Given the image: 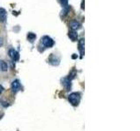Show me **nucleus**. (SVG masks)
Masks as SVG:
<instances>
[{
    "instance_id": "1",
    "label": "nucleus",
    "mask_w": 140,
    "mask_h": 131,
    "mask_svg": "<svg viewBox=\"0 0 140 131\" xmlns=\"http://www.w3.org/2000/svg\"><path fill=\"white\" fill-rule=\"evenodd\" d=\"M68 100L73 106H78L81 100V95L79 93H72L68 96Z\"/></svg>"
},
{
    "instance_id": "2",
    "label": "nucleus",
    "mask_w": 140,
    "mask_h": 131,
    "mask_svg": "<svg viewBox=\"0 0 140 131\" xmlns=\"http://www.w3.org/2000/svg\"><path fill=\"white\" fill-rule=\"evenodd\" d=\"M41 42H42V45L46 47V48H51L54 45V41L53 40L52 38H50L49 36H44L41 39Z\"/></svg>"
},
{
    "instance_id": "3",
    "label": "nucleus",
    "mask_w": 140,
    "mask_h": 131,
    "mask_svg": "<svg viewBox=\"0 0 140 131\" xmlns=\"http://www.w3.org/2000/svg\"><path fill=\"white\" fill-rule=\"evenodd\" d=\"M9 56L12 58V60H13L14 61H17L19 59V52H17L14 49H10L9 50Z\"/></svg>"
},
{
    "instance_id": "4",
    "label": "nucleus",
    "mask_w": 140,
    "mask_h": 131,
    "mask_svg": "<svg viewBox=\"0 0 140 131\" xmlns=\"http://www.w3.org/2000/svg\"><path fill=\"white\" fill-rule=\"evenodd\" d=\"M20 88H21V85H20L19 81H18V80L13 81V82L12 83V92L17 93L18 91L20 90Z\"/></svg>"
},
{
    "instance_id": "5",
    "label": "nucleus",
    "mask_w": 140,
    "mask_h": 131,
    "mask_svg": "<svg viewBox=\"0 0 140 131\" xmlns=\"http://www.w3.org/2000/svg\"><path fill=\"white\" fill-rule=\"evenodd\" d=\"M7 17V12L4 8H0V21L4 22Z\"/></svg>"
},
{
    "instance_id": "6",
    "label": "nucleus",
    "mask_w": 140,
    "mask_h": 131,
    "mask_svg": "<svg viewBox=\"0 0 140 131\" xmlns=\"http://www.w3.org/2000/svg\"><path fill=\"white\" fill-rule=\"evenodd\" d=\"M70 27H71V29L73 30V31H75V30L79 29V28L81 27V24L77 21H72L71 23H70Z\"/></svg>"
},
{
    "instance_id": "7",
    "label": "nucleus",
    "mask_w": 140,
    "mask_h": 131,
    "mask_svg": "<svg viewBox=\"0 0 140 131\" xmlns=\"http://www.w3.org/2000/svg\"><path fill=\"white\" fill-rule=\"evenodd\" d=\"M68 36H69V38H70V39H71L73 41H76L77 39H78V35H77V33L75 31H73V30L69 32Z\"/></svg>"
},
{
    "instance_id": "8",
    "label": "nucleus",
    "mask_w": 140,
    "mask_h": 131,
    "mask_svg": "<svg viewBox=\"0 0 140 131\" xmlns=\"http://www.w3.org/2000/svg\"><path fill=\"white\" fill-rule=\"evenodd\" d=\"M79 49H80V52H81V56L82 57L83 53H84V39H81L79 42Z\"/></svg>"
},
{
    "instance_id": "9",
    "label": "nucleus",
    "mask_w": 140,
    "mask_h": 131,
    "mask_svg": "<svg viewBox=\"0 0 140 131\" xmlns=\"http://www.w3.org/2000/svg\"><path fill=\"white\" fill-rule=\"evenodd\" d=\"M0 68H1L2 71H7V69H8L7 64H6L4 61H3V60H1V61H0Z\"/></svg>"
},
{
    "instance_id": "10",
    "label": "nucleus",
    "mask_w": 140,
    "mask_h": 131,
    "mask_svg": "<svg viewBox=\"0 0 140 131\" xmlns=\"http://www.w3.org/2000/svg\"><path fill=\"white\" fill-rule=\"evenodd\" d=\"M27 39H28V40H30L31 42H33V41L36 39V35L33 33H29L28 35H27Z\"/></svg>"
},
{
    "instance_id": "11",
    "label": "nucleus",
    "mask_w": 140,
    "mask_h": 131,
    "mask_svg": "<svg viewBox=\"0 0 140 131\" xmlns=\"http://www.w3.org/2000/svg\"><path fill=\"white\" fill-rule=\"evenodd\" d=\"M60 3L61 4V5L64 8L67 7V4H68V0H60Z\"/></svg>"
},
{
    "instance_id": "12",
    "label": "nucleus",
    "mask_w": 140,
    "mask_h": 131,
    "mask_svg": "<svg viewBox=\"0 0 140 131\" xmlns=\"http://www.w3.org/2000/svg\"><path fill=\"white\" fill-rule=\"evenodd\" d=\"M81 9L84 10V0H82V2H81Z\"/></svg>"
},
{
    "instance_id": "13",
    "label": "nucleus",
    "mask_w": 140,
    "mask_h": 131,
    "mask_svg": "<svg viewBox=\"0 0 140 131\" xmlns=\"http://www.w3.org/2000/svg\"><path fill=\"white\" fill-rule=\"evenodd\" d=\"M4 91V87L2 86H0V94H2V92Z\"/></svg>"
},
{
    "instance_id": "14",
    "label": "nucleus",
    "mask_w": 140,
    "mask_h": 131,
    "mask_svg": "<svg viewBox=\"0 0 140 131\" xmlns=\"http://www.w3.org/2000/svg\"><path fill=\"white\" fill-rule=\"evenodd\" d=\"M0 40H1V39H0Z\"/></svg>"
}]
</instances>
